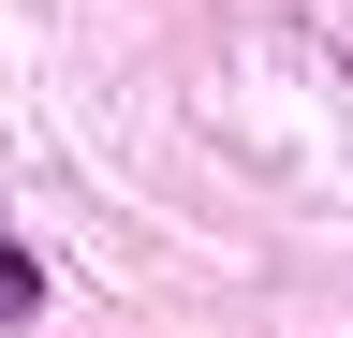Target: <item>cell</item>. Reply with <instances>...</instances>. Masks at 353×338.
Instances as JSON below:
<instances>
[{
    "label": "cell",
    "instance_id": "1",
    "mask_svg": "<svg viewBox=\"0 0 353 338\" xmlns=\"http://www.w3.org/2000/svg\"><path fill=\"white\" fill-rule=\"evenodd\" d=\"M30 309H44V265H30L15 235H0V324H30Z\"/></svg>",
    "mask_w": 353,
    "mask_h": 338
}]
</instances>
